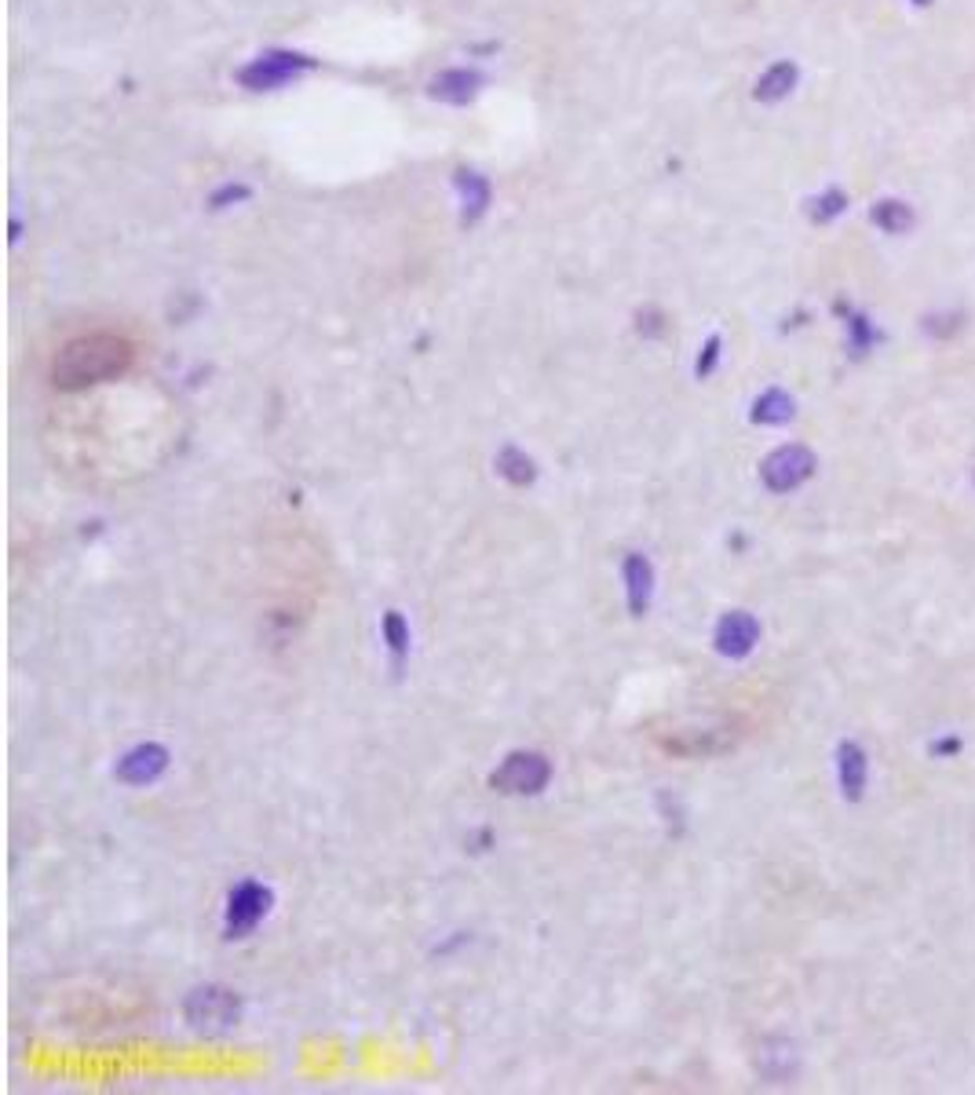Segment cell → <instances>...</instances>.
Wrapping results in <instances>:
<instances>
[{
	"label": "cell",
	"mask_w": 975,
	"mask_h": 1095,
	"mask_svg": "<svg viewBox=\"0 0 975 1095\" xmlns=\"http://www.w3.org/2000/svg\"><path fill=\"white\" fill-rule=\"evenodd\" d=\"M271 888L260 884V880H242L231 895H227V910H223V935L227 939H245L260 927V921L271 913Z\"/></svg>",
	"instance_id": "4"
},
{
	"label": "cell",
	"mask_w": 975,
	"mask_h": 1095,
	"mask_svg": "<svg viewBox=\"0 0 975 1095\" xmlns=\"http://www.w3.org/2000/svg\"><path fill=\"white\" fill-rule=\"evenodd\" d=\"M183 1015L197 1030H227L242 1018V997L227 986H197L186 993Z\"/></svg>",
	"instance_id": "5"
},
{
	"label": "cell",
	"mask_w": 975,
	"mask_h": 1095,
	"mask_svg": "<svg viewBox=\"0 0 975 1095\" xmlns=\"http://www.w3.org/2000/svg\"><path fill=\"white\" fill-rule=\"evenodd\" d=\"M734 746V730L717 727V730H677L672 738H661V749L672 752V757H717V752H728Z\"/></svg>",
	"instance_id": "9"
},
{
	"label": "cell",
	"mask_w": 975,
	"mask_h": 1095,
	"mask_svg": "<svg viewBox=\"0 0 975 1095\" xmlns=\"http://www.w3.org/2000/svg\"><path fill=\"white\" fill-rule=\"evenodd\" d=\"M720 347H723V339H720V336H709V339H705L702 355H698V362H694L698 381H705V376H712V369H717V365H720Z\"/></svg>",
	"instance_id": "22"
},
{
	"label": "cell",
	"mask_w": 975,
	"mask_h": 1095,
	"mask_svg": "<svg viewBox=\"0 0 975 1095\" xmlns=\"http://www.w3.org/2000/svg\"><path fill=\"white\" fill-rule=\"evenodd\" d=\"M380 639H384V650L392 653V665L403 669L409 661V647H414V632H409V621L403 618V610H387L384 621H380Z\"/></svg>",
	"instance_id": "15"
},
{
	"label": "cell",
	"mask_w": 975,
	"mask_h": 1095,
	"mask_svg": "<svg viewBox=\"0 0 975 1095\" xmlns=\"http://www.w3.org/2000/svg\"><path fill=\"white\" fill-rule=\"evenodd\" d=\"M870 220L877 231L884 234H906L910 226H914V209L906 205V201H898V197H881V201H873V209H870Z\"/></svg>",
	"instance_id": "17"
},
{
	"label": "cell",
	"mask_w": 975,
	"mask_h": 1095,
	"mask_svg": "<svg viewBox=\"0 0 975 1095\" xmlns=\"http://www.w3.org/2000/svg\"><path fill=\"white\" fill-rule=\"evenodd\" d=\"M132 365V344L118 333H89L70 339L52 362V384L59 392H84L92 384L118 381Z\"/></svg>",
	"instance_id": "1"
},
{
	"label": "cell",
	"mask_w": 975,
	"mask_h": 1095,
	"mask_svg": "<svg viewBox=\"0 0 975 1095\" xmlns=\"http://www.w3.org/2000/svg\"><path fill=\"white\" fill-rule=\"evenodd\" d=\"M169 760L172 757L165 746H158V741H140V746H132L118 760L114 774L124 785H154L158 778L169 771Z\"/></svg>",
	"instance_id": "8"
},
{
	"label": "cell",
	"mask_w": 975,
	"mask_h": 1095,
	"mask_svg": "<svg viewBox=\"0 0 975 1095\" xmlns=\"http://www.w3.org/2000/svg\"><path fill=\"white\" fill-rule=\"evenodd\" d=\"M844 209H847V194L836 191V186H833V191H826V194L811 197V205H808L811 220H815V223H830V220L841 216Z\"/></svg>",
	"instance_id": "20"
},
{
	"label": "cell",
	"mask_w": 975,
	"mask_h": 1095,
	"mask_svg": "<svg viewBox=\"0 0 975 1095\" xmlns=\"http://www.w3.org/2000/svg\"><path fill=\"white\" fill-rule=\"evenodd\" d=\"M760 632H764V628H760V621L749 610H728L717 621V628H712V647H717L720 658L742 661L756 650Z\"/></svg>",
	"instance_id": "7"
},
{
	"label": "cell",
	"mask_w": 975,
	"mask_h": 1095,
	"mask_svg": "<svg viewBox=\"0 0 975 1095\" xmlns=\"http://www.w3.org/2000/svg\"><path fill=\"white\" fill-rule=\"evenodd\" d=\"M497 475L505 478L508 486H534L537 483V464L527 449H519V446H501V453H497Z\"/></svg>",
	"instance_id": "16"
},
{
	"label": "cell",
	"mask_w": 975,
	"mask_h": 1095,
	"mask_svg": "<svg viewBox=\"0 0 975 1095\" xmlns=\"http://www.w3.org/2000/svg\"><path fill=\"white\" fill-rule=\"evenodd\" d=\"M836 778H841V792L847 803H859L866 797V785H870V760H866V749L859 741L844 738L836 746Z\"/></svg>",
	"instance_id": "11"
},
{
	"label": "cell",
	"mask_w": 975,
	"mask_h": 1095,
	"mask_svg": "<svg viewBox=\"0 0 975 1095\" xmlns=\"http://www.w3.org/2000/svg\"><path fill=\"white\" fill-rule=\"evenodd\" d=\"M245 197H248V186H242V183H227V186H220V191L209 197V205H212V209H227V205H234V201H245Z\"/></svg>",
	"instance_id": "23"
},
{
	"label": "cell",
	"mask_w": 975,
	"mask_h": 1095,
	"mask_svg": "<svg viewBox=\"0 0 975 1095\" xmlns=\"http://www.w3.org/2000/svg\"><path fill=\"white\" fill-rule=\"evenodd\" d=\"M914 4H932V0H914Z\"/></svg>",
	"instance_id": "26"
},
{
	"label": "cell",
	"mask_w": 975,
	"mask_h": 1095,
	"mask_svg": "<svg viewBox=\"0 0 975 1095\" xmlns=\"http://www.w3.org/2000/svg\"><path fill=\"white\" fill-rule=\"evenodd\" d=\"M796 81H800L796 62L782 59V62H774V67H768L764 73H760L753 95L760 99V103H782V99L796 88Z\"/></svg>",
	"instance_id": "13"
},
{
	"label": "cell",
	"mask_w": 975,
	"mask_h": 1095,
	"mask_svg": "<svg viewBox=\"0 0 975 1095\" xmlns=\"http://www.w3.org/2000/svg\"><path fill=\"white\" fill-rule=\"evenodd\" d=\"M311 67L307 55H296V52H264L260 59H253L248 67L237 70V84L248 88V92H271V88H282L285 81L299 78Z\"/></svg>",
	"instance_id": "6"
},
{
	"label": "cell",
	"mask_w": 975,
	"mask_h": 1095,
	"mask_svg": "<svg viewBox=\"0 0 975 1095\" xmlns=\"http://www.w3.org/2000/svg\"><path fill=\"white\" fill-rule=\"evenodd\" d=\"M793 417H796V402L785 395L782 387H768V392L753 402V413H749V420L760 427H782Z\"/></svg>",
	"instance_id": "14"
},
{
	"label": "cell",
	"mask_w": 975,
	"mask_h": 1095,
	"mask_svg": "<svg viewBox=\"0 0 975 1095\" xmlns=\"http://www.w3.org/2000/svg\"><path fill=\"white\" fill-rule=\"evenodd\" d=\"M954 752H961V741L957 738L935 741V746H932V757H954Z\"/></svg>",
	"instance_id": "25"
},
{
	"label": "cell",
	"mask_w": 975,
	"mask_h": 1095,
	"mask_svg": "<svg viewBox=\"0 0 975 1095\" xmlns=\"http://www.w3.org/2000/svg\"><path fill=\"white\" fill-rule=\"evenodd\" d=\"M796 1066V1052L790 1041H768L764 1052H760V1074L771 1081H785Z\"/></svg>",
	"instance_id": "19"
},
{
	"label": "cell",
	"mask_w": 975,
	"mask_h": 1095,
	"mask_svg": "<svg viewBox=\"0 0 975 1095\" xmlns=\"http://www.w3.org/2000/svg\"><path fill=\"white\" fill-rule=\"evenodd\" d=\"M621 577H624V602H629L632 618H643L650 610V599H654V566L643 556V551H629L621 562Z\"/></svg>",
	"instance_id": "10"
},
{
	"label": "cell",
	"mask_w": 975,
	"mask_h": 1095,
	"mask_svg": "<svg viewBox=\"0 0 975 1095\" xmlns=\"http://www.w3.org/2000/svg\"><path fill=\"white\" fill-rule=\"evenodd\" d=\"M479 84H483V78L475 70H443L439 78L431 81V95L439 99V103L465 107L475 99V92H479Z\"/></svg>",
	"instance_id": "12"
},
{
	"label": "cell",
	"mask_w": 975,
	"mask_h": 1095,
	"mask_svg": "<svg viewBox=\"0 0 975 1095\" xmlns=\"http://www.w3.org/2000/svg\"><path fill=\"white\" fill-rule=\"evenodd\" d=\"M636 329H640V336L654 339V336L666 333V318H661L658 311H643V314H640V322H636Z\"/></svg>",
	"instance_id": "24"
},
{
	"label": "cell",
	"mask_w": 975,
	"mask_h": 1095,
	"mask_svg": "<svg viewBox=\"0 0 975 1095\" xmlns=\"http://www.w3.org/2000/svg\"><path fill=\"white\" fill-rule=\"evenodd\" d=\"M457 191H460V201H465V223H475L486 212V205H490V183L483 180L479 172H468V169H460L457 172Z\"/></svg>",
	"instance_id": "18"
},
{
	"label": "cell",
	"mask_w": 975,
	"mask_h": 1095,
	"mask_svg": "<svg viewBox=\"0 0 975 1095\" xmlns=\"http://www.w3.org/2000/svg\"><path fill=\"white\" fill-rule=\"evenodd\" d=\"M815 468H819L815 453L808 446L790 443V446H779L774 453H768L764 464H760V483H764V489H771V494H793V489H800L811 475H815Z\"/></svg>",
	"instance_id": "3"
},
{
	"label": "cell",
	"mask_w": 975,
	"mask_h": 1095,
	"mask_svg": "<svg viewBox=\"0 0 975 1095\" xmlns=\"http://www.w3.org/2000/svg\"><path fill=\"white\" fill-rule=\"evenodd\" d=\"M548 782H552V760L534 749L508 752L505 763L490 774V785L501 797H537L548 789Z\"/></svg>",
	"instance_id": "2"
},
{
	"label": "cell",
	"mask_w": 975,
	"mask_h": 1095,
	"mask_svg": "<svg viewBox=\"0 0 975 1095\" xmlns=\"http://www.w3.org/2000/svg\"><path fill=\"white\" fill-rule=\"evenodd\" d=\"M847 336H852V355H866V351L881 339V333L873 329L866 314H852V318H847Z\"/></svg>",
	"instance_id": "21"
}]
</instances>
